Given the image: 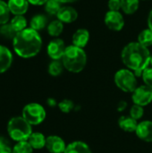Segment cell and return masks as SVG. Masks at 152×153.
I'll return each mask as SVG.
<instances>
[{"mask_svg":"<svg viewBox=\"0 0 152 153\" xmlns=\"http://www.w3.org/2000/svg\"><path fill=\"white\" fill-rule=\"evenodd\" d=\"M32 126L22 117H13L7 124L9 137L16 143L28 141L32 132Z\"/></svg>","mask_w":152,"mask_h":153,"instance_id":"277c9868","label":"cell"},{"mask_svg":"<svg viewBox=\"0 0 152 153\" xmlns=\"http://www.w3.org/2000/svg\"><path fill=\"white\" fill-rule=\"evenodd\" d=\"M0 34L7 39H13L14 36L16 35V32L12 27V25L10 24V22L9 23L7 22L0 26Z\"/></svg>","mask_w":152,"mask_h":153,"instance_id":"83f0119b","label":"cell"},{"mask_svg":"<svg viewBox=\"0 0 152 153\" xmlns=\"http://www.w3.org/2000/svg\"><path fill=\"white\" fill-rule=\"evenodd\" d=\"M61 60L64 67L67 71L77 74L85 68L87 64V55L83 48L72 45L66 47Z\"/></svg>","mask_w":152,"mask_h":153,"instance_id":"3957f363","label":"cell"},{"mask_svg":"<svg viewBox=\"0 0 152 153\" xmlns=\"http://www.w3.org/2000/svg\"><path fill=\"white\" fill-rule=\"evenodd\" d=\"M61 7V3L57 0H47V2L45 4L46 12L51 15H56Z\"/></svg>","mask_w":152,"mask_h":153,"instance_id":"484cf974","label":"cell"},{"mask_svg":"<svg viewBox=\"0 0 152 153\" xmlns=\"http://www.w3.org/2000/svg\"><path fill=\"white\" fill-rule=\"evenodd\" d=\"M115 83L123 91L133 93L137 88V79L134 73L129 69H120L115 74Z\"/></svg>","mask_w":152,"mask_h":153,"instance_id":"5b68a950","label":"cell"},{"mask_svg":"<svg viewBox=\"0 0 152 153\" xmlns=\"http://www.w3.org/2000/svg\"><path fill=\"white\" fill-rule=\"evenodd\" d=\"M138 42L148 48L152 45V30L150 29L143 30L138 36Z\"/></svg>","mask_w":152,"mask_h":153,"instance_id":"603a6c76","label":"cell"},{"mask_svg":"<svg viewBox=\"0 0 152 153\" xmlns=\"http://www.w3.org/2000/svg\"><path fill=\"white\" fill-rule=\"evenodd\" d=\"M66 144L65 141L57 135H50L47 137L46 148L50 153L65 152L66 149Z\"/></svg>","mask_w":152,"mask_h":153,"instance_id":"30bf717a","label":"cell"},{"mask_svg":"<svg viewBox=\"0 0 152 153\" xmlns=\"http://www.w3.org/2000/svg\"><path fill=\"white\" fill-rule=\"evenodd\" d=\"M65 153H92L89 145L83 142L75 141L66 146Z\"/></svg>","mask_w":152,"mask_h":153,"instance_id":"ac0fdd59","label":"cell"},{"mask_svg":"<svg viewBox=\"0 0 152 153\" xmlns=\"http://www.w3.org/2000/svg\"><path fill=\"white\" fill-rule=\"evenodd\" d=\"M118 126L125 132L133 133L137 129L138 123L131 116H122L118 120Z\"/></svg>","mask_w":152,"mask_h":153,"instance_id":"2e32d148","label":"cell"},{"mask_svg":"<svg viewBox=\"0 0 152 153\" xmlns=\"http://www.w3.org/2000/svg\"><path fill=\"white\" fill-rule=\"evenodd\" d=\"M10 9L7 3L0 0V25L5 24L10 20Z\"/></svg>","mask_w":152,"mask_h":153,"instance_id":"d4e9b609","label":"cell"},{"mask_svg":"<svg viewBox=\"0 0 152 153\" xmlns=\"http://www.w3.org/2000/svg\"><path fill=\"white\" fill-rule=\"evenodd\" d=\"M65 45L63 39H55L49 42L47 45V55L53 60H60L62 59L65 51Z\"/></svg>","mask_w":152,"mask_h":153,"instance_id":"9c48e42d","label":"cell"},{"mask_svg":"<svg viewBox=\"0 0 152 153\" xmlns=\"http://www.w3.org/2000/svg\"><path fill=\"white\" fill-rule=\"evenodd\" d=\"M90 32L86 29H79L73 35V44L76 47L83 48L89 42Z\"/></svg>","mask_w":152,"mask_h":153,"instance_id":"9a60e30c","label":"cell"},{"mask_svg":"<svg viewBox=\"0 0 152 153\" xmlns=\"http://www.w3.org/2000/svg\"><path fill=\"white\" fill-rule=\"evenodd\" d=\"M133 102L136 105L145 107L152 102V88L147 85H142L135 89L132 95Z\"/></svg>","mask_w":152,"mask_h":153,"instance_id":"52a82bcc","label":"cell"},{"mask_svg":"<svg viewBox=\"0 0 152 153\" xmlns=\"http://www.w3.org/2000/svg\"><path fill=\"white\" fill-rule=\"evenodd\" d=\"M47 23V19L45 15L43 14H37L32 17L30 21V28L33 29L34 30H43Z\"/></svg>","mask_w":152,"mask_h":153,"instance_id":"d6986e66","label":"cell"},{"mask_svg":"<svg viewBox=\"0 0 152 153\" xmlns=\"http://www.w3.org/2000/svg\"><path fill=\"white\" fill-rule=\"evenodd\" d=\"M105 24L114 31L121 30L125 26V20L119 11H108L105 15Z\"/></svg>","mask_w":152,"mask_h":153,"instance_id":"ba28073f","label":"cell"},{"mask_svg":"<svg viewBox=\"0 0 152 153\" xmlns=\"http://www.w3.org/2000/svg\"><path fill=\"white\" fill-rule=\"evenodd\" d=\"M0 153H13L9 142L2 136H0Z\"/></svg>","mask_w":152,"mask_h":153,"instance_id":"1f68e13d","label":"cell"},{"mask_svg":"<svg viewBox=\"0 0 152 153\" xmlns=\"http://www.w3.org/2000/svg\"><path fill=\"white\" fill-rule=\"evenodd\" d=\"M13 55L4 46L0 45V74L6 72L12 65Z\"/></svg>","mask_w":152,"mask_h":153,"instance_id":"4fadbf2b","label":"cell"},{"mask_svg":"<svg viewBox=\"0 0 152 153\" xmlns=\"http://www.w3.org/2000/svg\"><path fill=\"white\" fill-rule=\"evenodd\" d=\"M135 134L142 141L152 143V121L146 120L139 123Z\"/></svg>","mask_w":152,"mask_h":153,"instance_id":"8fae6325","label":"cell"},{"mask_svg":"<svg viewBox=\"0 0 152 153\" xmlns=\"http://www.w3.org/2000/svg\"><path fill=\"white\" fill-rule=\"evenodd\" d=\"M64 68L65 67L62 62H60L59 60H53L49 64L47 71L51 76H58L63 73Z\"/></svg>","mask_w":152,"mask_h":153,"instance_id":"cb8c5ba5","label":"cell"},{"mask_svg":"<svg viewBox=\"0 0 152 153\" xmlns=\"http://www.w3.org/2000/svg\"><path fill=\"white\" fill-rule=\"evenodd\" d=\"M47 105L49 106V107H55V106H56V105H58L57 103H56V100L55 99H52V98H49L48 100H47Z\"/></svg>","mask_w":152,"mask_h":153,"instance_id":"d590c367","label":"cell"},{"mask_svg":"<svg viewBox=\"0 0 152 153\" xmlns=\"http://www.w3.org/2000/svg\"><path fill=\"white\" fill-rule=\"evenodd\" d=\"M148 27L152 30V10L150 12V14L148 16Z\"/></svg>","mask_w":152,"mask_h":153,"instance_id":"8d00e7d4","label":"cell"},{"mask_svg":"<svg viewBox=\"0 0 152 153\" xmlns=\"http://www.w3.org/2000/svg\"><path fill=\"white\" fill-rule=\"evenodd\" d=\"M58 2H60L61 4H67V3H74V2H76V1H78V0H57Z\"/></svg>","mask_w":152,"mask_h":153,"instance_id":"74e56055","label":"cell"},{"mask_svg":"<svg viewBox=\"0 0 152 153\" xmlns=\"http://www.w3.org/2000/svg\"><path fill=\"white\" fill-rule=\"evenodd\" d=\"M47 113L44 107L39 103L27 104L22 113V117L28 121L31 126H38L41 124L46 118Z\"/></svg>","mask_w":152,"mask_h":153,"instance_id":"8992f818","label":"cell"},{"mask_svg":"<svg viewBox=\"0 0 152 153\" xmlns=\"http://www.w3.org/2000/svg\"><path fill=\"white\" fill-rule=\"evenodd\" d=\"M46 140L47 137L41 133L34 132L30 134V138L28 139V143L33 148V150H40L46 147Z\"/></svg>","mask_w":152,"mask_h":153,"instance_id":"e0dca14e","label":"cell"},{"mask_svg":"<svg viewBox=\"0 0 152 153\" xmlns=\"http://www.w3.org/2000/svg\"><path fill=\"white\" fill-rule=\"evenodd\" d=\"M143 114H144V109H143V107L142 106H139V105H136V104H133L131 108V110H130V116L135 119V120H139L141 119L142 117H143Z\"/></svg>","mask_w":152,"mask_h":153,"instance_id":"f546056e","label":"cell"},{"mask_svg":"<svg viewBox=\"0 0 152 153\" xmlns=\"http://www.w3.org/2000/svg\"><path fill=\"white\" fill-rule=\"evenodd\" d=\"M58 108L61 110V112L67 114V113H70L73 109L74 104L71 100L66 99V100H63L62 101L58 103Z\"/></svg>","mask_w":152,"mask_h":153,"instance_id":"f1b7e54d","label":"cell"},{"mask_svg":"<svg viewBox=\"0 0 152 153\" xmlns=\"http://www.w3.org/2000/svg\"><path fill=\"white\" fill-rule=\"evenodd\" d=\"M108 8L109 11H119L121 9V0H109Z\"/></svg>","mask_w":152,"mask_h":153,"instance_id":"d6a6232c","label":"cell"},{"mask_svg":"<svg viewBox=\"0 0 152 153\" xmlns=\"http://www.w3.org/2000/svg\"><path fill=\"white\" fill-rule=\"evenodd\" d=\"M126 108H127V103H126V101H125V100L120 101V102L118 103V105H117V109H118V111H120V112L125 110Z\"/></svg>","mask_w":152,"mask_h":153,"instance_id":"e575fe53","label":"cell"},{"mask_svg":"<svg viewBox=\"0 0 152 153\" xmlns=\"http://www.w3.org/2000/svg\"><path fill=\"white\" fill-rule=\"evenodd\" d=\"M10 24L16 33L27 29V21L23 15H14V17L11 20Z\"/></svg>","mask_w":152,"mask_h":153,"instance_id":"44dd1931","label":"cell"},{"mask_svg":"<svg viewBox=\"0 0 152 153\" xmlns=\"http://www.w3.org/2000/svg\"><path fill=\"white\" fill-rule=\"evenodd\" d=\"M151 67H152V56H151Z\"/></svg>","mask_w":152,"mask_h":153,"instance_id":"f35d334b","label":"cell"},{"mask_svg":"<svg viewBox=\"0 0 152 153\" xmlns=\"http://www.w3.org/2000/svg\"><path fill=\"white\" fill-rule=\"evenodd\" d=\"M29 4H34V5H42V4H45L47 0H28Z\"/></svg>","mask_w":152,"mask_h":153,"instance_id":"836d02e7","label":"cell"},{"mask_svg":"<svg viewBox=\"0 0 152 153\" xmlns=\"http://www.w3.org/2000/svg\"><path fill=\"white\" fill-rule=\"evenodd\" d=\"M7 4L13 15H23L29 8L28 0H9Z\"/></svg>","mask_w":152,"mask_h":153,"instance_id":"5bb4252c","label":"cell"},{"mask_svg":"<svg viewBox=\"0 0 152 153\" xmlns=\"http://www.w3.org/2000/svg\"><path fill=\"white\" fill-rule=\"evenodd\" d=\"M121 59L127 69L133 71L139 77L151 65V56L148 48L139 42H131L122 50Z\"/></svg>","mask_w":152,"mask_h":153,"instance_id":"6da1fadb","label":"cell"},{"mask_svg":"<svg viewBox=\"0 0 152 153\" xmlns=\"http://www.w3.org/2000/svg\"><path fill=\"white\" fill-rule=\"evenodd\" d=\"M142 78L145 85L152 88V67H148L143 71L142 74Z\"/></svg>","mask_w":152,"mask_h":153,"instance_id":"4dcf8cb0","label":"cell"},{"mask_svg":"<svg viewBox=\"0 0 152 153\" xmlns=\"http://www.w3.org/2000/svg\"><path fill=\"white\" fill-rule=\"evenodd\" d=\"M13 47L19 56L30 58L39 53L42 47V39L37 30L29 28L16 33L13 39Z\"/></svg>","mask_w":152,"mask_h":153,"instance_id":"7a4b0ae2","label":"cell"},{"mask_svg":"<svg viewBox=\"0 0 152 153\" xmlns=\"http://www.w3.org/2000/svg\"><path fill=\"white\" fill-rule=\"evenodd\" d=\"M63 30L64 23L59 20L53 21L47 25V32L52 37H58L63 32Z\"/></svg>","mask_w":152,"mask_h":153,"instance_id":"7402d4cb","label":"cell"},{"mask_svg":"<svg viewBox=\"0 0 152 153\" xmlns=\"http://www.w3.org/2000/svg\"><path fill=\"white\" fill-rule=\"evenodd\" d=\"M56 16L63 23H72L78 18V13L71 6H63L57 13Z\"/></svg>","mask_w":152,"mask_h":153,"instance_id":"7c38bea8","label":"cell"},{"mask_svg":"<svg viewBox=\"0 0 152 153\" xmlns=\"http://www.w3.org/2000/svg\"><path fill=\"white\" fill-rule=\"evenodd\" d=\"M13 153H33V148L28 141L19 142L13 146Z\"/></svg>","mask_w":152,"mask_h":153,"instance_id":"4316f807","label":"cell"},{"mask_svg":"<svg viewBox=\"0 0 152 153\" xmlns=\"http://www.w3.org/2000/svg\"><path fill=\"white\" fill-rule=\"evenodd\" d=\"M62 153H65V152H62Z\"/></svg>","mask_w":152,"mask_h":153,"instance_id":"ab89813d","label":"cell"},{"mask_svg":"<svg viewBox=\"0 0 152 153\" xmlns=\"http://www.w3.org/2000/svg\"><path fill=\"white\" fill-rule=\"evenodd\" d=\"M139 8V0H121V9L126 14L134 13Z\"/></svg>","mask_w":152,"mask_h":153,"instance_id":"ffe728a7","label":"cell"}]
</instances>
